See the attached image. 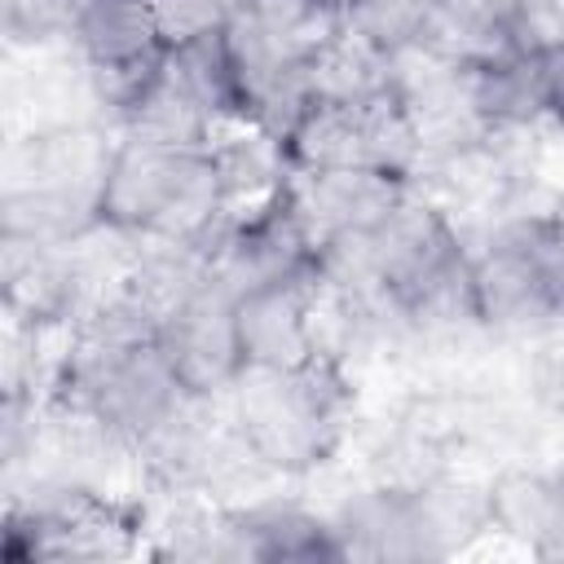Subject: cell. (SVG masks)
<instances>
[{"instance_id":"obj_1","label":"cell","mask_w":564,"mask_h":564,"mask_svg":"<svg viewBox=\"0 0 564 564\" xmlns=\"http://www.w3.org/2000/svg\"><path fill=\"white\" fill-rule=\"evenodd\" d=\"M225 419L264 476H308L335 458L352 423V383L335 348L300 366L247 370L225 397Z\"/></svg>"},{"instance_id":"obj_2","label":"cell","mask_w":564,"mask_h":564,"mask_svg":"<svg viewBox=\"0 0 564 564\" xmlns=\"http://www.w3.org/2000/svg\"><path fill=\"white\" fill-rule=\"evenodd\" d=\"M110 159L115 132L88 119H57L13 137L0 172V238L79 242L97 234Z\"/></svg>"},{"instance_id":"obj_3","label":"cell","mask_w":564,"mask_h":564,"mask_svg":"<svg viewBox=\"0 0 564 564\" xmlns=\"http://www.w3.org/2000/svg\"><path fill=\"white\" fill-rule=\"evenodd\" d=\"M212 145H154L115 137L101 189V229L132 242H212L229 216Z\"/></svg>"},{"instance_id":"obj_4","label":"cell","mask_w":564,"mask_h":564,"mask_svg":"<svg viewBox=\"0 0 564 564\" xmlns=\"http://www.w3.org/2000/svg\"><path fill=\"white\" fill-rule=\"evenodd\" d=\"M145 502L115 498L97 480L44 471L31 476V489H9L0 555L9 564L31 560H128L145 551Z\"/></svg>"},{"instance_id":"obj_5","label":"cell","mask_w":564,"mask_h":564,"mask_svg":"<svg viewBox=\"0 0 564 564\" xmlns=\"http://www.w3.org/2000/svg\"><path fill=\"white\" fill-rule=\"evenodd\" d=\"M278 150L291 176L330 167H370L405 181L423 176V145L397 84L366 101H313Z\"/></svg>"},{"instance_id":"obj_6","label":"cell","mask_w":564,"mask_h":564,"mask_svg":"<svg viewBox=\"0 0 564 564\" xmlns=\"http://www.w3.org/2000/svg\"><path fill=\"white\" fill-rule=\"evenodd\" d=\"M467 251L480 335L538 339L555 330L538 251V212H511L494 220L480 238H467Z\"/></svg>"},{"instance_id":"obj_7","label":"cell","mask_w":564,"mask_h":564,"mask_svg":"<svg viewBox=\"0 0 564 564\" xmlns=\"http://www.w3.org/2000/svg\"><path fill=\"white\" fill-rule=\"evenodd\" d=\"M207 264L229 295L317 269V242L291 198V185L273 189L260 203L234 207L207 242Z\"/></svg>"},{"instance_id":"obj_8","label":"cell","mask_w":564,"mask_h":564,"mask_svg":"<svg viewBox=\"0 0 564 564\" xmlns=\"http://www.w3.org/2000/svg\"><path fill=\"white\" fill-rule=\"evenodd\" d=\"M159 348L185 383V392L207 405H225V397L247 375L234 295L216 278L194 286L159 317Z\"/></svg>"},{"instance_id":"obj_9","label":"cell","mask_w":564,"mask_h":564,"mask_svg":"<svg viewBox=\"0 0 564 564\" xmlns=\"http://www.w3.org/2000/svg\"><path fill=\"white\" fill-rule=\"evenodd\" d=\"M238 313V339L247 370H278V366H300L313 352L326 348L322 339V317H326V282H322V260L317 269L251 286L234 295Z\"/></svg>"},{"instance_id":"obj_10","label":"cell","mask_w":564,"mask_h":564,"mask_svg":"<svg viewBox=\"0 0 564 564\" xmlns=\"http://www.w3.org/2000/svg\"><path fill=\"white\" fill-rule=\"evenodd\" d=\"M335 538L344 560L366 564H419L436 560L427 507L419 476L414 480H379L357 494H348L335 511Z\"/></svg>"},{"instance_id":"obj_11","label":"cell","mask_w":564,"mask_h":564,"mask_svg":"<svg viewBox=\"0 0 564 564\" xmlns=\"http://www.w3.org/2000/svg\"><path fill=\"white\" fill-rule=\"evenodd\" d=\"M234 564H339V538L330 511L300 498H247L220 502Z\"/></svg>"},{"instance_id":"obj_12","label":"cell","mask_w":564,"mask_h":564,"mask_svg":"<svg viewBox=\"0 0 564 564\" xmlns=\"http://www.w3.org/2000/svg\"><path fill=\"white\" fill-rule=\"evenodd\" d=\"M286 185H291V198H295L317 251L339 242V238L375 229L383 216H392L419 189V181L370 172V167L295 172V176H286Z\"/></svg>"},{"instance_id":"obj_13","label":"cell","mask_w":564,"mask_h":564,"mask_svg":"<svg viewBox=\"0 0 564 564\" xmlns=\"http://www.w3.org/2000/svg\"><path fill=\"white\" fill-rule=\"evenodd\" d=\"M555 40L564 35L546 13V0H441L427 48L458 62H485Z\"/></svg>"},{"instance_id":"obj_14","label":"cell","mask_w":564,"mask_h":564,"mask_svg":"<svg viewBox=\"0 0 564 564\" xmlns=\"http://www.w3.org/2000/svg\"><path fill=\"white\" fill-rule=\"evenodd\" d=\"M555 44L467 62L471 66L476 115H480V128L489 137H529V132L546 128V119H551V79H555Z\"/></svg>"},{"instance_id":"obj_15","label":"cell","mask_w":564,"mask_h":564,"mask_svg":"<svg viewBox=\"0 0 564 564\" xmlns=\"http://www.w3.org/2000/svg\"><path fill=\"white\" fill-rule=\"evenodd\" d=\"M489 524L538 560H564V471H502L489 485Z\"/></svg>"},{"instance_id":"obj_16","label":"cell","mask_w":564,"mask_h":564,"mask_svg":"<svg viewBox=\"0 0 564 564\" xmlns=\"http://www.w3.org/2000/svg\"><path fill=\"white\" fill-rule=\"evenodd\" d=\"M167 75L185 88V97L225 132L242 128V79L225 31L198 35L189 44L167 48Z\"/></svg>"},{"instance_id":"obj_17","label":"cell","mask_w":564,"mask_h":564,"mask_svg":"<svg viewBox=\"0 0 564 564\" xmlns=\"http://www.w3.org/2000/svg\"><path fill=\"white\" fill-rule=\"evenodd\" d=\"M436 9H441V0H352L339 13V22L357 40H366L370 48H379L383 57L397 62L414 48H427Z\"/></svg>"},{"instance_id":"obj_18","label":"cell","mask_w":564,"mask_h":564,"mask_svg":"<svg viewBox=\"0 0 564 564\" xmlns=\"http://www.w3.org/2000/svg\"><path fill=\"white\" fill-rule=\"evenodd\" d=\"M4 44L13 53H40L66 35V0H0Z\"/></svg>"},{"instance_id":"obj_19","label":"cell","mask_w":564,"mask_h":564,"mask_svg":"<svg viewBox=\"0 0 564 564\" xmlns=\"http://www.w3.org/2000/svg\"><path fill=\"white\" fill-rule=\"evenodd\" d=\"M150 9H154V22H159V35L167 48L229 26L225 0H150Z\"/></svg>"},{"instance_id":"obj_20","label":"cell","mask_w":564,"mask_h":564,"mask_svg":"<svg viewBox=\"0 0 564 564\" xmlns=\"http://www.w3.org/2000/svg\"><path fill=\"white\" fill-rule=\"evenodd\" d=\"M538 251H542V278L555 330H564V198L546 212H538Z\"/></svg>"},{"instance_id":"obj_21","label":"cell","mask_w":564,"mask_h":564,"mask_svg":"<svg viewBox=\"0 0 564 564\" xmlns=\"http://www.w3.org/2000/svg\"><path fill=\"white\" fill-rule=\"evenodd\" d=\"M229 18L238 13H256V18H313V13H326L317 0H225Z\"/></svg>"},{"instance_id":"obj_22","label":"cell","mask_w":564,"mask_h":564,"mask_svg":"<svg viewBox=\"0 0 564 564\" xmlns=\"http://www.w3.org/2000/svg\"><path fill=\"white\" fill-rule=\"evenodd\" d=\"M551 128L564 132V40L555 44V79H551Z\"/></svg>"},{"instance_id":"obj_23","label":"cell","mask_w":564,"mask_h":564,"mask_svg":"<svg viewBox=\"0 0 564 564\" xmlns=\"http://www.w3.org/2000/svg\"><path fill=\"white\" fill-rule=\"evenodd\" d=\"M546 13L555 18V26H560V35H564V0H546Z\"/></svg>"},{"instance_id":"obj_24","label":"cell","mask_w":564,"mask_h":564,"mask_svg":"<svg viewBox=\"0 0 564 564\" xmlns=\"http://www.w3.org/2000/svg\"><path fill=\"white\" fill-rule=\"evenodd\" d=\"M317 4H322V9L330 13V18H339V13H344V9L352 4V0H317Z\"/></svg>"},{"instance_id":"obj_25","label":"cell","mask_w":564,"mask_h":564,"mask_svg":"<svg viewBox=\"0 0 564 564\" xmlns=\"http://www.w3.org/2000/svg\"><path fill=\"white\" fill-rule=\"evenodd\" d=\"M560 471H564V463H560Z\"/></svg>"}]
</instances>
